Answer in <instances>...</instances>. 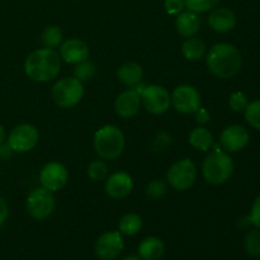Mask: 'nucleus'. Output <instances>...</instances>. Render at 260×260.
Wrapping results in <instances>:
<instances>
[{
  "mask_svg": "<svg viewBox=\"0 0 260 260\" xmlns=\"http://www.w3.org/2000/svg\"><path fill=\"white\" fill-rule=\"evenodd\" d=\"M172 104L175 111L182 114L196 113L202 104L201 94L194 86L192 85H179L173 90Z\"/></svg>",
  "mask_w": 260,
  "mask_h": 260,
  "instance_id": "obj_10",
  "label": "nucleus"
},
{
  "mask_svg": "<svg viewBox=\"0 0 260 260\" xmlns=\"http://www.w3.org/2000/svg\"><path fill=\"white\" fill-rule=\"evenodd\" d=\"M8 216H9V207H8L7 201L0 197V228L7 222Z\"/></svg>",
  "mask_w": 260,
  "mask_h": 260,
  "instance_id": "obj_35",
  "label": "nucleus"
},
{
  "mask_svg": "<svg viewBox=\"0 0 260 260\" xmlns=\"http://www.w3.org/2000/svg\"><path fill=\"white\" fill-rule=\"evenodd\" d=\"M124 249V241L119 231H107L96 240L94 251L101 260H114Z\"/></svg>",
  "mask_w": 260,
  "mask_h": 260,
  "instance_id": "obj_11",
  "label": "nucleus"
},
{
  "mask_svg": "<svg viewBox=\"0 0 260 260\" xmlns=\"http://www.w3.org/2000/svg\"><path fill=\"white\" fill-rule=\"evenodd\" d=\"M122 260H142L140 256H135V255H131V256H127V258L122 259Z\"/></svg>",
  "mask_w": 260,
  "mask_h": 260,
  "instance_id": "obj_38",
  "label": "nucleus"
},
{
  "mask_svg": "<svg viewBox=\"0 0 260 260\" xmlns=\"http://www.w3.org/2000/svg\"><path fill=\"white\" fill-rule=\"evenodd\" d=\"M142 75H144V69L140 63L126 62L117 70V78L122 84L127 86H135L141 81Z\"/></svg>",
  "mask_w": 260,
  "mask_h": 260,
  "instance_id": "obj_20",
  "label": "nucleus"
},
{
  "mask_svg": "<svg viewBox=\"0 0 260 260\" xmlns=\"http://www.w3.org/2000/svg\"><path fill=\"white\" fill-rule=\"evenodd\" d=\"M218 2L220 0H184L185 9L197 14L212 10L218 4Z\"/></svg>",
  "mask_w": 260,
  "mask_h": 260,
  "instance_id": "obj_28",
  "label": "nucleus"
},
{
  "mask_svg": "<svg viewBox=\"0 0 260 260\" xmlns=\"http://www.w3.org/2000/svg\"><path fill=\"white\" fill-rule=\"evenodd\" d=\"M194 114H196V121H197V123L201 124V126H202V124H206V123H208V122H210L211 116H210V113H208L207 109H205V108H202V107H200V108H198L197 111H196Z\"/></svg>",
  "mask_w": 260,
  "mask_h": 260,
  "instance_id": "obj_34",
  "label": "nucleus"
},
{
  "mask_svg": "<svg viewBox=\"0 0 260 260\" xmlns=\"http://www.w3.org/2000/svg\"><path fill=\"white\" fill-rule=\"evenodd\" d=\"M126 140L121 129L113 124L101 127L94 135V150L101 159L114 160L121 156Z\"/></svg>",
  "mask_w": 260,
  "mask_h": 260,
  "instance_id": "obj_3",
  "label": "nucleus"
},
{
  "mask_svg": "<svg viewBox=\"0 0 260 260\" xmlns=\"http://www.w3.org/2000/svg\"><path fill=\"white\" fill-rule=\"evenodd\" d=\"M259 260H260V259H259Z\"/></svg>",
  "mask_w": 260,
  "mask_h": 260,
  "instance_id": "obj_39",
  "label": "nucleus"
},
{
  "mask_svg": "<svg viewBox=\"0 0 260 260\" xmlns=\"http://www.w3.org/2000/svg\"><path fill=\"white\" fill-rule=\"evenodd\" d=\"M234 161L230 155L216 149L205 157L202 174L206 182L212 185L225 184L234 174Z\"/></svg>",
  "mask_w": 260,
  "mask_h": 260,
  "instance_id": "obj_4",
  "label": "nucleus"
},
{
  "mask_svg": "<svg viewBox=\"0 0 260 260\" xmlns=\"http://www.w3.org/2000/svg\"><path fill=\"white\" fill-rule=\"evenodd\" d=\"M248 104V96H246L243 91H235V93L231 94L230 98H229V106H230V108L233 109L234 112H238V113L245 111Z\"/></svg>",
  "mask_w": 260,
  "mask_h": 260,
  "instance_id": "obj_31",
  "label": "nucleus"
},
{
  "mask_svg": "<svg viewBox=\"0 0 260 260\" xmlns=\"http://www.w3.org/2000/svg\"><path fill=\"white\" fill-rule=\"evenodd\" d=\"M207 68L215 76L229 79L240 71L243 58L235 46L230 43H216L208 51L206 57Z\"/></svg>",
  "mask_w": 260,
  "mask_h": 260,
  "instance_id": "obj_2",
  "label": "nucleus"
},
{
  "mask_svg": "<svg viewBox=\"0 0 260 260\" xmlns=\"http://www.w3.org/2000/svg\"><path fill=\"white\" fill-rule=\"evenodd\" d=\"M165 253V245L161 239L149 236L139 245V256L142 260H160Z\"/></svg>",
  "mask_w": 260,
  "mask_h": 260,
  "instance_id": "obj_19",
  "label": "nucleus"
},
{
  "mask_svg": "<svg viewBox=\"0 0 260 260\" xmlns=\"http://www.w3.org/2000/svg\"><path fill=\"white\" fill-rule=\"evenodd\" d=\"M68 180V169H66L65 165L58 161L47 162L40 172L41 185L52 193L62 189Z\"/></svg>",
  "mask_w": 260,
  "mask_h": 260,
  "instance_id": "obj_12",
  "label": "nucleus"
},
{
  "mask_svg": "<svg viewBox=\"0 0 260 260\" xmlns=\"http://www.w3.org/2000/svg\"><path fill=\"white\" fill-rule=\"evenodd\" d=\"M12 152V149H10L8 144L4 145V142H3V144L0 145V160H5L8 159V157H10Z\"/></svg>",
  "mask_w": 260,
  "mask_h": 260,
  "instance_id": "obj_36",
  "label": "nucleus"
},
{
  "mask_svg": "<svg viewBox=\"0 0 260 260\" xmlns=\"http://www.w3.org/2000/svg\"><path fill=\"white\" fill-rule=\"evenodd\" d=\"M220 144L228 152H239L249 144V132L240 124L226 127L220 135Z\"/></svg>",
  "mask_w": 260,
  "mask_h": 260,
  "instance_id": "obj_13",
  "label": "nucleus"
},
{
  "mask_svg": "<svg viewBox=\"0 0 260 260\" xmlns=\"http://www.w3.org/2000/svg\"><path fill=\"white\" fill-rule=\"evenodd\" d=\"M244 246H245V251L248 255L253 256V258H259L260 256V231L258 229L255 230H250L245 235L244 239Z\"/></svg>",
  "mask_w": 260,
  "mask_h": 260,
  "instance_id": "obj_26",
  "label": "nucleus"
},
{
  "mask_svg": "<svg viewBox=\"0 0 260 260\" xmlns=\"http://www.w3.org/2000/svg\"><path fill=\"white\" fill-rule=\"evenodd\" d=\"M60 57L61 60L65 61L66 63H80L83 61L88 60L90 55V48L88 43L84 42L79 38H69L61 45L60 47Z\"/></svg>",
  "mask_w": 260,
  "mask_h": 260,
  "instance_id": "obj_15",
  "label": "nucleus"
},
{
  "mask_svg": "<svg viewBox=\"0 0 260 260\" xmlns=\"http://www.w3.org/2000/svg\"><path fill=\"white\" fill-rule=\"evenodd\" d=\"M119 233L126 236H135L142 229V218L137 213H126L119 220Z\"/></svg>",
  "mask_w": 260,
  "mask_h": 260,
  "instance_id": "obj_23",
  "label": "nucleus"
},
{
  "mask_svg": "<svg viewBox=\"0 0 260 260\" xmlns=\"http://www.w3.org/2000/svg\"><path fill=\"white\" fill-rule=\"evenodd\" d=\"M175 28H177V32L183 37H194L200 32L201 19L197 13L190 12V10H183L177 15Z\"/></svg>",
  "mask_w": 260,
  "mask_h": 260,
  "instance_id": "obj_18",
  "label": "nucleus"
},
{
  "mask_svg": "<svg viewBox=\"0 0 260 260\" xmlns=\"http://www.w3.org/2000/svg\"><path fill=\"white\" fill-rule=\"evenodd\" d=\"M5 137H7V134H5V128L0 124V145L5 141Z\"/></svg>",
  "mask_w": 260,
  "mask_h": 260,
  "instance_id": "obj_37",
  "label": "nucleus"
},
{
  "mask_svg": "<svg viewBox=\"0 0 260 260\" xmlns=\"http://www.w3.org/2000/svg\"><path fill=\"white\" fill-rule=\"evenodd\" d=\"M25 207L32 218L38 221L46 220L52 215L56 208L55 196L43 187L36 188L28 194Z\"/></svg>",
  "mask_w": 260,
  "mask_h": 260,
  "instance_id": "obj_7",
  "label": "nucleus"
},
{
  "mask_svg": "<svg viewBox=\"0 0 260 260\" xmlns=\"http://www.w3.org/2000/svg\"><path fill=\"white\" fill-rule=\"evenodd\" d=\"M61 69V57L53 48H40L27 56L24 73L36 83H48L56 79Z\"/></svg>",
  "mask_w": 260,
  "mask_h": 260,
  "instance_id": "obj_1",
  "label": "nucleus"
},
{
  "mask_svg": "<svg viewBox=\"0 0 260 260\" xmlns=\"http://www.w3.org/2000/svg\"><path fill=\"white\" fill-rule=\"evenodd\" d=\"M88 177L90 178L93 182H101L108 177V167L103 160H93L90 164L88 165Z\"/></svg>",
  "mask_w": 260,
  "mask_h": 260,
  "instance_id": "obj_27",
  "label": "nucleus"
},
{
  "mask_svg": "<svg viewBox=\"0 0 260 260\" xmlns=\"http://www.w3.org/2000/svg\"><path fill=\"white\" fill-rule=\"evenodd\" d=\"M167 180L175 190L184 192L197 180V167L190 159H182L174 162L167 173Z\"/></svg>",
  "mask_w": 260,
  "mask_h": 260,
  "instance_id": "obj_6",
  "label": "nucleus"
},
{
  "mask_svg": "<svg viewBox=\"0 0 260 260\" xmlns=\"http://www.w3.org/2000/svg\"><path fill=\"white\" fill-rule=\"evenodd\" d=\"M190 146L194 147L196 150L200 151H208L213 145V136L211 131L206 127H196L189 134Z\"/></svg>",
  "mask_w": 260,
  "mask_h": 260,
  "instance_id": "obj_22",
  "label": "nucleus"
},
{
  "mask_svg": "<svg viewBox=\"0 0 260 260\" xmlns=\"http://www.w3.org/2000/svg\"><path fill=\"white\" fill-rule=\"evenodd\" d=\"M141 107V96L137 89H127L122 91L114 101V111L121 118H132Z\"/></svg>",
  "mask_w": 260,
  "mask_h": 260,
  "instance_id": "obj_16",
  "label": "nucleus"
},
{
  "mask_svg": "<svg viewBox=\"0 0 260 260\" xmlns=\"http://www.w3.org/2000/svg\"><path fill=\"white\" fill-rule=\"evenodd\" d=\"M96 74V68L91 61H83L80 63H76L75 68H74V78H76L78 80H80L81 83H85V81H90L91 79L95 76Z\"/></svg>",
  "mask_w": 260,
  "mask_h": 260,
  "instance_id": "obj_25",
  "label": "nucleus"
},
{
  "mask_svg": "<svg viewBox=\"0 0 260 260\" xmlns=\"http://www.w3.org/2000/svg\"><path fill=\"white\" fill-rule=\"evenodd\" d=\"M249 220L258 230H260V194L255 198L253 206H251V212Z\"/></svg>",
  "mask_w": 260,
  "mask_h": 260,
  "instance_id": "obj_33",
  "label": "nucleus"
},
{
  "mask_svg": "<svg viewBox=\"0 0 260 260\" xmlns=\"http://www.w3.org/2000/svg\"><path fill=\"white\" fill-rule=\"evenodd\" d=\"M206 53V45L201 38L189 37L183 42L182 45V55L185 60L197 62L202 60Z\"/></svg>",
  "mask_w": 260,
  "mask_h": 260,
  "instance_id": "obj_21",
  "label": "nucleus"
},
{
  "mask_svg": "<svg viewBox=\"0 0 260 260\" xmlns=\"http://www.w3.org/2000/svg\"><path fill=\"white\" fill-rule=\"evenodd\" d=\"M40 141V132L37 127L30 123L15 126L8 135V145L13 152L25 154L35 149Z\"/></svg>",
  "mask_w": 260,
  "mask_h": 260,
  "instance_id": "obj_8",
  "label": "nucleus"
},
{
  "mask_svg": "<svg viewBox=\"0 0 260 260\" xmlns=\"http://www.w3.org/2000/svg\"><path fill=\"white\" fill-rule=\"evenodd\" d=\"M141 96V104L145 107L147 112L151 114L159 116L164 114L172 104L170 94L164 86L161 85H149L144 86L141 90H139Z\"/></svg>",
  "mask_w": 260,
  "mask_h": 260,
  "instance_id": "obj_9",
  "label": "nucleus"
},
{
  "mask_svg": "<svg viewBox=\"0 0 260 260\" xmlns=\"http://www.w3.org/2000/svg\"><path fill=\"white\" fill-rule=\"evenodd\" d=\"M167 193V184L160 179H154L147 184L146 196L149 200L156 201L162 198Z\"/></svg>",
  "mask_w": 260,
  "mask_h": 260,
  "instance_id": "obj_30",
  "label": "nucleus"
},
{
  "mask_svg": "<svg viewBox=\"0 0 260 260\" xmlns=\"http://www.w3.org/2000/svg\"><path fill=\"white\" fill-rule=\"evenodd\" d=\"M84 85L74 76H68L56 81L52 86V99L61 108H71L81 102Z\"/></svg>",
  "mask_w": 260,
  "mask_h": 260,
  "instance_id": "obj_5",
  "label": "nucleus"
},
{
  "mask_svg": "<svg viewBox=\"0 0 260 260\" xmlns=\"http://www.w3.org/2000/svg\"><path fill=\"white\" fill-rule=\"evenodd\" d=\"M107 196L113 200H122L131 194L134 190V179L126 172H116L106 178L104 185Z\"/></svg>",
  "mask_w": 260,
  "mask_h": 260,
  "instance_id": "obj_14",
  "label": "nucleus"
},
{
  "mask_svg": "<svg viewBox=\"0 0 260 260\" xmlns=\"http://www.w3.org/2000/svg\"><path fill=\"white\" fill-rule=\"evenodd\" d=\"M245 119L253 128L260 131V101H254L245 108Z\"/></svg>",
  "mask_w": 260,
  "mask_h": 260,
  "instance_id": "obj_29",
  "label": "nucleus"
},
{
  "mask_svg": "<svg viewBox=\"0 0 260 260\" xmlns=\"http://www.w3.org/2000/svg\"><path fill=\"white\" fill-rule=\"evenodd\" d=\"M164 8L169 15H178L185 9L184 0H165Z\"/></svg>",
  "mask_w": 260,
  "mask_h": 260,
  "instance_id": "obj_32",
  "label": "nucleus"
},
{
  "mask_svg": "<svg viewBox=\"0 0 260 260\" xmlns=\"http://www.w3.org/2000/svg\"><path fill=\"white\" fill-rule=\"evenodd\" d=\"M63 33L58 25L51 24L43 29L42 36H41V41H42L43 46L46 48H55L62 43Z\"/></svg>",
  "mask_w": 260,
  "mask_h": 260,
  "instance_id": "obj_24",
  "label": "nucleus"
},
{
  "mask_svg": "<svg viewBox=\"0 0 260 260\" xmlns=\"http://www.w3.org/2000/svg\"><path fill=\"white\" fill-rule=\"evenodd\" d=\"M208 24L217 33L231 32L236 25V15L229 8H217L208 15Z\"/></svg>",
  "mask_w": 260,
  "mask_h": 260,
  "instance_id": "obj_17",
  "label": "nucleus"
}]
</instances>
